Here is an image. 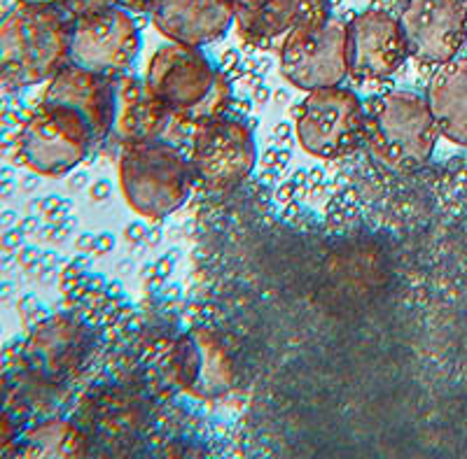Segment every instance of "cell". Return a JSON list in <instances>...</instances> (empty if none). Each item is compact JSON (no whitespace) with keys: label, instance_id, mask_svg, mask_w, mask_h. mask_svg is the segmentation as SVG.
Returning <instances> with one entry per match:
<instances>
[{"label":"cell","instance_id":"6da1fadb","mask_svg":"<svg viewBox=\"0 0 467 459\" xmlns=\"http://www.w3.org/2000/svg\"><path fill=\"white\" fill-rule=\"evenodd\" d=\"M96 352V333L80 317L57 312L37 322L19 341L0 373L15 390L28 420L66 415L75 385Z\"/></svg>","mask_w":467,"mask_h":459},{"label":"cell","instance_id":"7a4b0ae2","mask_svg":"<svg viewBox=\"0 0 467 459\" xmlns=\"http://www.w3.org/2000/svg\"><path fill=\"white\" fill-rule=\"evenodd\" d=\"M68 12L15 3L0 16V85L12 91L47 85L68 66Z\"/></svg>","mask_w":467,"mask_h":459},{"label":"cell","instance_id":"3957f363","mask_svg":"<svg viewBox=\"0 0 467 459\" xmlns=\"http://www.w3.org/2000/svg\"><path fill=\"white\" fill-rule=\"evenodd\" d=\"M145 85L152 91L175 124L194 127L203 119L227 115L232 87L227 77L213 66L202 47L166 43L150 56Z\"/></svg>","mask_w":467,"mask_h":459},{"label":"cell","instance_id":"277c9868","mask_svg":"<svg viewBox=\"0 0 467 459\" xmlns=\"http://www.w3.org/2000/svg\"><path fill=\"white\" fill-rule=\"evenodd\" d=\"M440 138L428 98L416 91L390 89L365 101V148L383 168H423Z\"/></svg>","mask_w":467,"mask_h":459},{"label":"cell","instance_id":"5b68a950","mask_svg":"<svg viewBox=\"0 0 467 459\" xmlns=\"http://www.w3.org/2000/svg\"><path fill=\"white\" fill-rule=\"evenodd\" d=\"M117 175L124 201L150 222L173 215L197 179L190 157L164 138L119 145Z\"/></svg>","mask_w":467,"mask_h":459},{"label":"cell","instance_id":"8992f818","mask_svg":"<svg viewBox=\"0 0 467 459\" xmlns=\"http://www.w3.org/2000/svg\"><path fill=\"white\" fill-rule=\"evenodd\" d=\"M16 158L28 170L58 178L89 157L96 148L89 124L70 107L40 101L16 133Z\"/></svg>","mask_w":467,"mask_h":459},{"label":"cell","instance_id":"52a82bcc","mask_svg":"<svg viewBox=\"0 0 467 459\" xmlns=\"http://www.w3.org/2000/svg\"><path fill=\"white\" fill-rule=\"evenodd\" d=\"M295 133L311 157H346L365 145V101L341 85L306 91L295 117Z\"/></svg>","mask_w":467,"mask_h":459},{"label":"cell","instance_id":"ba28073f","mask_svg":"<svg viewBox=\"0 0 467 459\" xmlns=\"http://www.w3.org/2000/svg\"><path fill=\"white\" fill-rule=\"evenodd\" d=\"M136 19L124 7H106L99 12L70 16L68 64L94 73L119 77L127 75L140 54Z\"/></svg>","mask_w":467,"mask_h":459},{"label":"cell","instance_id":"9c48e42d","mask_svg":"<svg viewBox=\"0 0 467 459\" xmlns=\"http://www.w3.org/2000/svg\"><path fill=\"white\" fill-rule=\"evenodd\" d=\"M190 161L194 178L211 191L239 187L257 161L255 136L239 119L227 115L190 127Z\"/></svg>","mask_w":467,"mask_h":459},{"label":"cell","instance_id":"30bf717a","mask_svg":"<svg viewBox=\"0 0 467 459\" xmlns=\"http://www.w3.org/2000/svg\"><path fill=\"white\" fill-rule=\"evenodd\" d=\"M332 19L329 0H234V28L245 45L281 52Z\"/></svg>","mask_w":467,"mask_h":459},{"label":"cell","instance_id":"8fae6325","mask_svg":"<svg viewBox=\"0 0 467 459\" xmlns=\"http://www.w3.org/2000/svg\"><path fill=\"white\" fill-rule=\"evenodd\" d=\"M409 56L420 66L449 64L467 43V7L461 0H407L400 15Z\"/></svg>","mask_w":467,"mask_h":459},{"label":"cell","instance_id":"7c38bea8","mask_svg":"<svg viewBox=\"0 0 467 459\" xmlns=\"http://www.w3.org/2000/svg\"><path fill=\"white\" fill-rule=\"evenodd\" d=\"M169 375L192 399L215 402L234 387L232 354L213 329H190L171 348Z\"/></svg>","mask_w":467,"mask_h":459},{"label":"cell","instance_id":"4fadbf2b","mask_svg":"<svg viewBox=\"0 0 467 459\" xmlns=\"http://www.w3.org/2000/svg\"><path fill=\"white\" fill-rule=\"evenodd\" d=\"M407 58L402 26L390 12L367 10L346 24V66L353 82L390 77Z\"/></svg>","mask_w":467,"mask_h":459},{"label":"cell","instance_id":"5bb4252c","mask_svg":"<svg viewBox=\"0 0 467 459\" xmlns=\"http://www.w3.org/2000/svg\"><path fill=\"white\" fill-rule=\"evenodd\" d=\"M278 64L285 82L304 94L341 85L348 77L346 24L332 16L318 31L295 37L278 52Z\"/></svg>","mask_w":467,"mask_h":459},{"label":"cell","instance_id":"9a60e30c","mask_svg":"<svg viewBox=\"0 0 467 459\" xmlns=\"http://www.w3.org/2000/svg\"><path fill=\"white\" fill-rule=\"evenodd\" d=\"M43 101L75 110L89 124L96 148L110 138L117 107V77L68 64L45 85Z\"/></svg>","mask_w":467,"mask_h":459},{"label":"cell","instance_id":"2e32d148","mask_svg":"<svg viewBox=\"0 0 467 459\" xmlns=\"http://www.w3.org/2000/svg\"><path fill=\"white\" fill-rule=\"evenodd\" d=\"M150 16L171 43L203 47L234 26V0H160Z\"/></svg>","mask_w":467,"mask_h":459},{"label":"cell","instance_id":"e0dca14e","mask_svg":"<svg viewBox=\"0 0 467 459\" xmlns=\"http://www.w3.org/2000/svg\"><path fill=\"white\" fill-rule=\"evenodd\" d=\"M171 124H175L173 117L164 103L148 89L143 77H133V75L117 77V107L110 138H117L119 145L143 143V140L164 138Z\"/></svg>","mask_w":467,"mask_h":459},{"label":"cell","instance_id":"ac0fdd59","mask_svg":"<svg viewBox=\"0 0 467 459\" xmlns=\"http://www.w3.org/2000/svg\"><path fill=\"white\" fill-rule=\"evenodd\" d=\"M91 454L94 445L82 424L75 417L52 415L28 424L7 457L80 459Z\"/></svg>","mask_w":467,"mask_h":459},{"label":"cell","instance_id":"d6986e66","mask_svg":"<svg viewBox=\"0 0 467 459\" xmlns=\"http://www.w3.org/2000/svg\"><path fill=\"white\" fill-rule=\"evenodd\" d=\"M425 98L440 136L449 143L467 148V56H456L440 66Z\"/></svg>","mask_w":467,"mask_h":459},{"label":"cell","instance_id":"ffe728a7","mask_svg":"<svg viewBox=\"0 0 467 459\" xmlns=\"http://www.w3.org/2000/svg\"><path fill=\"white\" fill-rule=\"evenodd\" d=\"M31 424L7 378L0 373V457H7L24 429Z\"/></svg>","mask_w":467,"mask_h":459},{"label":"cell","instance_id":"44dd1931","mask_svg":"<svg viewBox=\"0 0 467 459\" xmlns=\"http://www.w3.org/2000/svg\"><path fill=\"white\" fill-rule=\"evenodd\" d=\"M115 5H119V0H70V5L66 12H68L70 16H78V15H87V12H99Z\"/></svg>","mask_w":467,"mask_h":459},{"label":"cell","instance_id":"7402d4cb","mask_svg":"<svg viewBox=\"0 0 467 459\" xmlns=\"http://www.w3.org/2000/svg\"><path fill=\"white\" fill-rule=\"evenodd\" d=\"M160 0H119V7H124L131 15H143V12H152V7Z\"/></svg>","mask_w":467,"mask_h":459},{"label":"cell","instance_id":"603a6c76","mask_svg":"<svg viewBox=\"0 0 467 459\" xmlns=\"http://www.w3.org/2000/svg\"><path fill=\"white\" fill-rule=\"evenodd\" d=\"M15 3H28V5L61 7V10H68V5H70V0H15Z\"/></svg>","mask_w":467,"mask_h":459},{"label":"cell","instance_id":"cb8c5ba5","mask_svg":"<svg viewBox=\"0 0 467 459\" xmlns=\"http://www.w3.org/2000/svg\"><path fill=\"white\" fill-rule=\"evenodd\" d=\"M461 3H462V5H465V7H467V0H461Z\"/></svg>","mask_w":467,"mask_h":459}]
</instances>
